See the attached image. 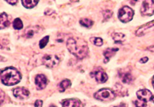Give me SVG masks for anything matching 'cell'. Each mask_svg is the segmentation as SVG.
I'll return each instance as SVG.
<instances>
[{"label":"cell","mask_w":154,"mask_h":107,"mask_svg":"<svg viewBox=\"0 0 154 107\" xmlns=\"http://www.w3.org/2000/svg\"><path fill=\"white\" fill-rule=\"evenodd\" d=\"M3 98H4L3 91L1 90V101H2V103H3Z\"/></svg>","instance_id":"30"},{"label":"cell","mask_w":154,"mask_h":107,"mask_svg":"<svg viewBox=\"0 0 154 107\" xmlns=\"http://www.w3.org/2000/svg\"><path fill=\"white\" fill-rule=\"evenodd\" d=\"M35 107H42V101L41 100H37L35 102L34 104Z\"/></svg>","instance_id":"26"},{"label":"cell","mask_w":154,"mask_h":107,"mask_svg":"<svg viewBox=\"0 0 154 107\" xmlns=\"http://www.w3.org/2000/svg\"><path fill=\"white\" fill-rule=\"evenodd\" d=\"M23 5L26 8H32L35 7L38 1H33V0H25V1H22Z\"/></svg>","instance_id":"19"},{"label":"cell","mask_w":154,"mask_h":107,"mask_svg":"<svg viewBox=\"0 0 154 107\" xmlns=\"http://www.w3.org/2000/svg\"><path fill=\"white\" fill-rule=\"evenodd\" d=\"M66 45L69 51L79 59H84L89 54L88 44L83 40L76 41L73 38H70L67 40Z\"/></svg>","instance_id":"1"},{"label":"cell","mask_w":154,"mask_h":107,"mask_svg":"<svg viewBox=\"0 0 154 107\" xmlns=\"http://www.w3.org/2000/svg\"><path fill=\"white\" fill-rule=\"evenodd\" d=\"M134 12L129 7L125 6L122 8L118 12V18L123 23H128L133 19Z\"/></svg>","instance_id":"4"},{"label":"cell","mask_w":154,"mask_h":107,"mask_svg":"<svg viewBox=\"0 0 154 107\" xmlns=\"http://www.w3.org/2000/svg\"><path fill=\"white\" fill-rule=\"evenodd\" d=\"M119 76L124 84H131L133 80L130 71L125 69H122L119 71Z\"/></svg>","instance_id":"11"},{"label":"cell","mask_w":154,"mask_h":107,"mask_svg":"<svg viewBox=\"0 0 154 107\" xmlns=\"http://www.w3.org/2000/svg\"><path fill=\"white\" fill-rule=\"evenodd\" d=\"M41 30V28L38 26H30L26 28L24 32V35L26 38H30L35 37L39 33Z\"/></svg>","instance_id":"8"},{"label":"cell","mask_w":154,"mask_h":107,"mask_svg":"<svg viewBox=\"0 0 154 107\" xmlns=\"http://www.w3.org/2000/svg\"><path fill=\"white\" fill-rule=\"evenodd\" d=\"M91 76L92 78H94L96 81L101 83V84L105 83L108 80V76L102 69H98L93 71L91 73Z\"/></svg>","instance_id":"7"},{"label":"cell","mask_w":154,"mask_h":107,"mask_svg":"<svg viewBox=\"0 0 154 107\" xmlns=\"http://www.w3.org/2000/svg\"><path fill=\"white\" fill-rule=\"evenodd\" d=\"M148 60V57H144L140 60V62L141 63H146L147 61Z\"/></svg>","instance_id":"29"},{"label":"cell","mask_w":154,"mask_h":107,"mask_svg":"<svg viewBox=\"0 0 154 107\" xmlns=\"http://www.w3.org/2000/svg\"><path fill=\"white\" fill-rule=\"evenodd\" d=\"M103 17L105 20H107L112 15V12L111 11H109V10H106V11H103Z\"/></svg>","instance_id":"25"},{"label":"cell","mask_w":154,"mask_h":107,"mask_svg":"<svg viewBox=\"0 0 154 107\" xmlns=\"http://www.w3.org/2000/svg\"><path fill=\"white\" fill-rule=\"evenodd\" d=\"M13 94L16 98L20 99H24L27 98L30 92L24 87H18L13 90Z\"/></svg>","instance_id":"9"},{"label":"cell","mask_w":154,"mask_h":107,"mask_svg":"<svg viewBox=\"0 0 154 107\" xmlns=\"http://www.w3.org/2000/svg\"><path fill=\"white\" fill-rule=\"evenodd\" d=\"M71 83L70 80H64L63 81H62L60 84H59V90L60 92H64L67 89H68L69 87L71 86Z\"/></svg>","instance_id":"18"},{"label":"cell","mask_w":154,"mask_h":107,"mask_svg":"<svg viewBox=\"0 0 154 107\" xmlns=\"http://www.w3.org/2000/svg\"><path fill=\"white\" fill-rule=\"evenodd\" d=\"M63 107H80V101L77 99H66L62 102Z\"/></svg>","instance_id":"14"},{"label":"cell","mask_w":154,"mask_h":107,"mask_svg":"<svg viewBox=\"0 0 154 107\" xmlns=\"http://www.w3.org/2000/svg\"><path fill=\"white\" fill-rule=\"evenodd\" d=\"M118 50V48H108V49L105 50L103 52V55L105 57L104 62L107 63L109 62L110 58L113 57Z\"/></svg>","instance_id":"15"},{"label":"cell","mask_w":154,"mask_h":107,"mask_svg":"<svg viewBox=\"0 0 154 107\" xmlns=\"http://www.w3.org/2000/svg\"><path fill=\"white\" fill-rule=\"evenodd\" d=\"M21 80V75L20 72L14 67H7L1 72V81L5 85H16Z\"/></svg>","instance_id":"2"},{"label":"cell","mask_w":154,"mask_h":107,"mask_svg":"<svg viewBox=\"0 0 154 107\" xmlns=\"http://www.w3.org/2000/svg\"><path fill=\"white\" fill-rule=\"evenodd\" d=\"M93 23H94L93 21L89 19L84 18V19H81L80 20V25L85 28H91L93 25Z\"/></svg>","instance_id":"20"},{"label":"cell","mask_w":154,"mask_h":107,"mask_svg":"<svg viewBox=\"0 0 154 107\" xmlns=\"http://www.w3.org/2000/svg\"><path fill=\"white\" fill-rule=\"evenodd\" d=\"M152 84H153V87L154 88V76L153 77V79H152Z\"/></svg>","instance_id":"32"},{"label":"cell","mask_w":154,"mask_h":107,"mask_svg":"<svg viewBox=\"0 0 154 107\" xmlns=\"http://www.w3.org/2000/svg\"><path fill=\"white\" fill-rule=\"evenodd\" d=\"M153 27H154V21H151L150 23H148L138 29L137 32H136V35L142 36L144 35L146 33H147L148 31H150V29H152Z\"/></svg>","instance_id":"13"},{"label":"cell","mask_w":154,"mask_h":107,"mask_svg":"<svg viewBox=\"0 0 154 107\" xmlns=\"http://www.w3.org/2000/svg\"><path fill=\"white\" fill-rule=\"evenodd\" d=\"M50 107H57V106H55V105H51Z\"/></svg>","instance_id":"34"},{"label":"cell","mask_w":154,"mask_h":107,"mask_svg":"<svg viewBox=\"0 0 154 107\" xmlns=\"http://www.w3.org/2000/svg\"><path fill=\"white\" fill-rule=\"evenodd\" d=\"M49 38H50L49 36H46L43 38H42V39L40 41V42H39V47L41 48V49L44 48L47 45L48 41H49Z\"/></svg>","instance_id":"23"},{"label":"cell","mask_w":154,"mask_h":107,"mask_svg":"<svg viewBox=\"0 0 154 107\" xmlns=\"http://www.w3.org/2000/svg\"><path fill=\"white\" fill-rule=\"evenodd\" d=\"M35 84L38 90H42L45 89L48 84L46 77L43 75H38L35 78Z\"/></svg>","instance_id":"10"},{"label":"cell","mask_w":154,"mask_h":107,"mask_svg":"<svg viewBox=\"0 0 154 107\" xmlns=\"http://www.w3.org/2000/svg\"><path fill=\"white\" fill-rule=\"evenodd\" d=\"M136 107H146V102L142 100H137L134 102Z\"/></svg>","instance_id":"24"},{"label":"cell","mask_w":154,"mask_h":107,"mask_svg":"<svg viewBox=\"0 0 154 107\" xmlns=\"http://www.w3.org/2000/svg\"><path fill=\"white\" fill-rule=\"evenodd\" d=\"M11 21L8 19V16L6 13H2L1 14V17H0V28L4 29L8 26H9Z\"/></svg>","instance_id":"16"},{"label":"cell","mask_w":154,"mask_h":107,"mask_svg":"<svg viewBox=\"0 0 154 107\" xmlns=\"http://www.w3.org/2000/svg\"><path fill=\"white\" fill-rule=\"evenodd\" d=\"M137 96L139 99L144 101H148L151 100L152 98V92L147 89H143L140 90L137 92Z\"/></svg>","instance_id":"12"},{"label":"cell","mask_w":154,"mask_h":107,"mask_svg":"<svg viewBox=\"0 0 154 107\" xmlns=\"http://www.w3.org/2000/svg\"><path fill=\"white\" fill-rule=\"evenodd\" d=\"M42 62L48 68H53L59 64L60 59L57 55H45L42 58Z\"/></svg>","instance_id":"5"},{"label":"cell","mask_w":154,"mask_h":107,"mask_svg":"<svg viewBox=\"0 0 154 107\" xmlns=\"http://www.w3.org/2000/svg\"><path fill=\"white\" fill-rule=\"evenodd\" d=\"M7 3L12 5H15L17 3V0H12V1H6Z\"/></svg>","instance_id":"28"},{"label":"cell","mask_w":154,"mask_h":107,"mask_svg":"<svg viewBox=\"0 0 154 107\" xmlns=\"http://www.w3.org/2000/svg\"><path fill=\"white\" fill-rule=\"evenodd\" d=\"M151 101L153 102V103H154V96H152V98L151 99Z\"/></svg>","instance_id":"33"},{"label":"cell","mask_w":154,"mask_h":107,"mask_svg":"<svg viewBox=\"0 0 154 107\" xmlns=\"http://www.w3.org/2000/svg\"><path fill=\"white\" fill-rule=\"evenodd\" d=\"M90 40L91 42H93L96 46H102L103 45V42L102 38H101L100 37H92L91 38Z\"/></svg>","instance_id":"22"},{"label":"cell","mask_w":154,"mask_h":107,"mask_svg":"<svg viewBox=\"0 0 154 107\" xmlns=\"http://www.w3.org/2000/svg\"><path fill=\"white\" fill-rule=\"evenodd\" d=\"M94 97L96 99L102 101H109L113 100L115 97V92L110 89H102L96 92Z\"/></svg>","instance_id":"3"},{"label":"cell","mask_w":154,"mask_h":107,"mask_svg":"<svg viewBox=\"0 0 154 107\" xmlns=\"http://www.w3.org/2000/svg\"><path fill=\"white\" fill-rule=\"evenodd\" d=\"M141 13L143 16H151L154 14V1L146 0L143 2L141 8Z\"/></svg>","instance_id":"6"},{"label":"cell","mask_w":154,"mask_h":107,"mask_svg":"<svg viewBox=\"0 0 154 107\" xmlns=\"http://www.w3.org/2000/svg\"><path fill=\"white\" fill-rule=\"evenodd\" d=\"M53 13H55V11H53V10H47V11L45 12V14L46 15H48V16H50V15H51V14H53Z\"/></svg>","instance_id":"27"},{"label":"cell","mask_w":154,"mask_h":107,"mask_svg":"<svg viewBox=\"0 0 154 107\" xmlns=\"http://www.w3.org/2000/svg\"><path fill=\"white\" fill-rule=\"evenodd\" d=\"M113 107H126V106H125V105H124V104H121V105H119V106H113Z\"/></svg>","instance_id":"31"},{"label":"cell","mask_w":154,"mask_h":107,"mask_svg":"<svg viewBox=\"0 0 154 107\" xmlns=\"http://www.w3.org/2000/svg\"><path fill=\"white\" fill-rule=\"evenodd\" d=\"M125 35L121 33H115L112 35V38L116 43H122L125 40Z\"/></svg>","instance_id":"17"},{"label":"cell","mask_w":154,"mask_h":107,"mask_svg":"<svg viewBox=\"0 0 154 107\" xmlns=\"http://www.w3.org/2000/svg\"><path fill=\"white\" fill-rule=\"evenodd\" d=\"M13 27L15 30H21L23 27V24L21 19L16 18L13 22Z\"/></svg>","instance_id":"21"}]
</instances>
